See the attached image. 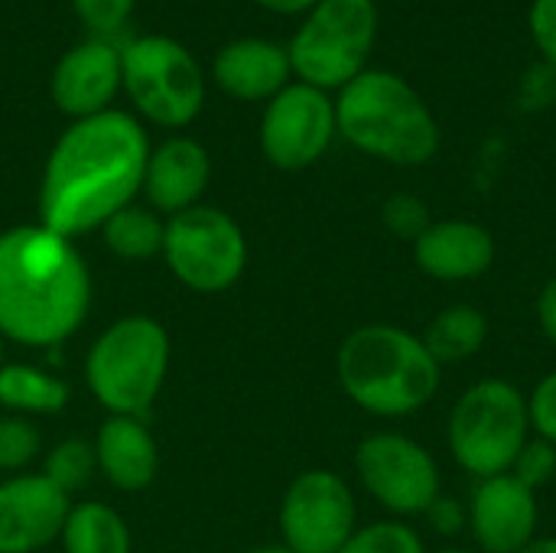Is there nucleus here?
I'll use <instances>...</instances> for the list:
<instances>
[{"instance_id": "nucleus-11", "label": "nucleus", "mask_w": 556, "mask_h": 553, "mask_svg": "<svg viewBox=\"0 0 556 553\" xmlns=\"http://www.w3.org/2000/svg\"><path fill=\"white\" fill-rule=\"evenodd\" d=\"M277 525L287 551L339 553L358 528L355 492L332 469H306L283 489Z\"/></svg>"}, {"instance_id": "nucleus-14", "label": "nucleus", "mask_w": 556, "mask_h": 553, "mask_svg": "<svg viewBox=\"0 0 556 553\" xmlns=\"http://www.w3.org/2000/svg\"><path fill=\"white\" fill-rule=\"evenodd\" d=\"M72 499L42 473L0 482V553H39L59 541Z\"/></svg>"}, {"instance_id": "nucleus-32", "label": "nucleus", "mask_w": 556, "mask_h": 553, "mask_svg": "<svg viewBox=\"0 0 556 553\" xmlns=\"http://www.w3.org/2000/svg\"><path fill=\"white\" fill-rule=\"evenodd\" d=\"M424 518L430 521V528L440 538H456V535H463L469 528V508L459 499L446 495V492L437 495V502L424 512Z\"/></svg>"}, {"instance_id": "nucleus-13", "label": "nucleus", "mask_w": 556, "mask_h": 553, "mask_svg": "<svg viewBox=\"0 0 556 553\" xmlns=\"http://www.w3.org/2000/svg\"><path fill=\"white\" fill-rule=\"evenodd\" d=\"M469 535L482 553H518L538 538L541 505L538 492L521 486L511 473L479 479L466 502Z\"/></svg>"}, {"instance_id": "nucleus-35", "label": "nucleus", "mask_w": 556, "mask_h": 553, "mask_svg": "<svg viewBox=\"0 0 556 553\" xmlns=\"http://www.w3.org/2000/svg\"><path fill=\"white\" fill-rule=\"evenodd\" d=\"M518 553H556V538H534L528 548H521Z\"/></svg>"}, {"instance_id": "nucleus-19", "label": "nucleus", "mask_w": 556, "mask_h": 553, "mask_svg": "<svg viewBox=\"0 0 556 553\" xmlns=\"http://www.w3.org/2000/svg\"><path fill=\"white\" fill-rule=\"evenodd\" d=\"M98 473L121 492H143L153 486L160 469L156 440L140 417H111L94 433Z\"/></svg>"}, {"instance_id": "nucleus-16", "label": "nucleus", "mask_w": 556, "mask_h": 553, "mask_svg": "<svg viewBox=\"0 0 556 553\" xmlns=\"http://www.w3.org/2000/svg\"><path fill=\"white\" fill-rule=\"evenodd\" d=\"M414 264L424 277L440 284L479 280L495 264V238L482 222L440 218L414 241Z\"/></svg>"}, {"instance_id": "nucleus-37", "label": "nucleus", "mask_w": 556, "mask_h": 553, "mask_svg": "<svg viewBox=\"0 0 556 553\" xmlns=\"http://www.w3.org/2000/svg\"><path fill=\"white\" fill-rule=\"evenodd\" d=\"M430 553H472V551H459V548H440V551H430Z\"/></svg>"}, {"instance_id": "nucleus-6", "label": "nucleus", "mask_w": 556, "mask_h": 553, "mask_svg": "<svg viewBox=\"0 0 556 553\" xmlns=\"http://www.w3.org/2000/svg\"><path fill=\"white\" fill-rule=\"evenodd\" d=\"M528 440V394L508 378L472 381L446 417L450 456L476 482L505 476Z\"/></svg>"}, {"instance_id": "nucleus-25", "label": "nucleus", "mask_w": 556, "mask_h": 553, "mask_svg": "<svg viewBox=\"0 0 556 553\" xmlns=\"http://www.w3.org/2000/svg\"><path fill=\"white\" fill-rule=\"evenodd\" d=\"M339 553H430L420 531L401 518L358 525Z\"/></svg>"}, {"instance_id": "nucleus-36", "label": "nucleus", "mask_w": 556, "mask_h": 553, "mask_svg": "<svg viewBox=\"0 0 556 553\" xmlns=\"http://www.w3.org/2000/svg\"><path fill=\"white\" fill-rule=\"evenodd\" d=\"M248 553H293V551H287L283 544H264V548H254V551H248Z\"/></svg>"}, {"instance_id": "nucleus-17", "label": "nucleus", "mask_w": 556, "mask_h": 553, "mask_svg": "<svg viewBox=\"0 0 556 553\" xmlns=\"http://www.w3.org/2000/svg\"><path fill=\"white\" fill-rule=\"evenodd\" d=\"M212 179V156L192 137H169L156 150H150L143 186L147 205L156 215H179L205 196Z\"/></svg>"}, {"instance_id": "nucleus-10", "label": "nucleus", "mask_w": 556, "mask_h": 553, "mask_svg": "<svg viewBox=\"0 0 556 553\" xmlns=\"http://www.w3.org/2000/svg\"><path fill=\"white\" fill-rule=\"evenodd\" d=\"M358 486L391 515V518H424V512L443 492V476L433 453L401 433L375 430L355 447Z\"/></svg>"}, {"instance_id": "nucleus-7", "label": "nucleus", "mask_w": 556, "mask_h": 553, "mask_svg": "<svg viewBox=\"0 0 556 553\" xmlns=\"http://www.w3.org/2000/svg\"><path fill=\"white\" fill-rule=\"evenodd\" d=\"M381 16L375 0H319L287 42L296 81L319 91H342L368 68Z\"/></svg>"}, {"instance_id": "nucleus-3", "label": "nucleus", "mask_w": 556, "mask_h": 553, "mask_svg": "<svg viewBox=\"0 0 556 553\" xmlns=\"http://www.w3.org/2000/svg\"><path fill=\"white\" fill-rule=\"evenodd\" d=\"M336 375L342 394L381 420L420 414L443 385V368L424 339L391 323L352 329L336 352Z\"/></svg>"}, {"instance_id": "nucleus-23", "label": "nucleus", "mask_w": 556, "mask_h": 553, "mask_svg": "<svg viewBox=\"0 0 556 553\" xmlns=\"http://www.w3.org/2000/svg\"><path fill=\"white\" fill-rule=\"evenodd\" d=\"M163 235L166 222L150 209V205H124L101 225L104 248L127 264H143L163 254Z\"/></svg>"}, {"instance_id": "nucleus-31", "label": "nucleus", "mask_w": 556, "mask_h": 553, "mask_svg": "<svg viewBox=\"0 0 556 553\" xmlns=\"http://www.w3.org/2000/svg\"><path fill=\"white\" fill-rule=\"evenodd\" d=\"M528 29L544 62L556 68V0H531Z\"/></svg>"}, {"instance_id": "nucleus-33", "label": "nucleus", "mask_w": 556, "mask_h": 553, "mask_svg": "<svg viewBox=\"0 0 556 553\" xmlns=\"http://www.w3.org/2000/svg\"><path fill=\"white\" fill-rule=\"evenodd\" d=\"M534 316H538V326H541L544 339L556 349V277H551L541 287V293L534 300Z\"/></svg>"}, {"instance_id": "nucleus-15", "label": "nucleus", "mask_w": 556, "mask_h": 553, "mask_svg": "<svg viewBox=\"0 0 556 553\" xmlns=\"http://www.w3.org/2000/svg\"><path fill=\"white\" fill-rule=\"evenodd\" d=\"M117 91H121V46L114 39L88 36L85 42H75L55 62L49 78L52 104L72 121H85L111 111Z\"/></svg>"}, {"instance_id": "nucleus-27", "label": "nucleus", "mask_w": 556, "mask_h": 553, "mask_svg": "<svg viewBox=\"0 0 556 553\" xmlns=\"http://www.w3.org/2000/svg\"><path fill=\"white\" fill-rule=\"evenodd\" d=\"M381 222H384V228L394 238L414 244L430 228L433 218H430V209H427V202L420 196H414V192H394L381 205Z\"/></svg>"}, {"instance_id": "nucleus-24", "label": "nucleus", "mask_w": 556, "mask_h": 553, "mask_svg": "<svg viewBox=\"0 0 556 553\" xmlns=\"http://www.w3.org/2000/svg\"><path fill=\"white\" fill-rule=\"evenodd\" d=\"M94 473H98L94 443L85 437H65L42 456V476L55 489H62L68 499H72V492L85 489Z\"/></svg>"}, {"instance_id": "nucleus-38", "label": "nucleus", "mask_w": 556, "mask_h": 553, "mask_svg": "<svg viewBox=\"0 0 556 553\" xmlns=\"http://www.w3.org/2000/svg\"><path fill=\"white\" fill-rule=\"evenodd\" d=\"M3 342H7V339H3V332H0V368H3Z\"/></svg>"}, {"instance_id": "nucleus-9", "label": "nucleus", "mask_w": 556, "mask_h": 553, "mask_svg": "<svg viewBox=\"0 0 556 553\" xmlns=\"http://www.w3.org/2000/svg\"><path fill=\"white\" fill-rule=\"evenodd\" d=\"M160 257L186 290L225 293L248 267V238L225 209L199 202L166 218Z\"/></svg>"}, {"instance_id": "nucleus-4", "label": "nucleus", "mask_w": 556, "mask_h": 553, "mask_svg": "<svg viewBox=\"0 0 556 553\" xmlns=\"http://www.w3.org/2000/svg\"><path fill=\"white\" fill-rule=\"evenodd\" d=\"M336 127L358 153L391 166H424L443 140L424 95L391 68H365L336 91Z\"/></svg>"}, {"instance_id": "nucleus-18", "label": "nucleus", "mask_w": 556, "mask_h": 553, "mask_svg": "<svg viewBox=\"0 0 556 553\" xmlns=\"http://www.w3.org/2000/svg\"><path fill=\"white\" fill-rule=\"evenodd\" d=\"M212 78L235 101L267 104L274 95H280L290 85L293 68H290L287 46L261 36H241L215 52Z\"/></svg>"}, {"instance_id": "nucleus-28", "label": "nucleus", "mask_w": 556, "mask_h": 553, "mask_svg": "<svg viewBox=\"0 0 556 553\" xmlns=\"http://www.w3.org/2000/svg\"><path fill=\"white\" fill-rule=\"evenodd\" d=\"M508 473L521 486H528L531 492L544 489L547 482H554L556 476V447L547 443L544 437H534L531 433V440L518 450V456H515V463H511Z\"/></svg>"}, {"instance_id": "nucleus-5", "label": "nucleus", "mask_w": 556, "mask_h": 553, "mask_svg": "<svg viewBox=\"0 0 556 553\" xmlns=\"http://www.w3.org/2000/svg\"><path fill=\"white\" fill-rule=\"evenodd\" d=\"M169 332L147 313L114 319L85 355V385L111 417L147 420L169 372Z\"/></svg>"}, {"instance_id": "nucleus-20", "label": "nucleus", "mask_w": 556, "mask_h": 553, "mask_svg": "<svg viewBox=\"0 0 556 553\" xmlns=\"http://www.w3.org/2000/svg\"><path fill=\"white\" fill-rule=\"evenodd\" d=\"M420 339H424L427 352L440 362V368L459 365L485 349L489 316L472 303H450L427 323Z\"/></svg>"}, {"instance_id": "nucleus-8", "label": "nucleus", "mask_w": 556, "mask_h": 553, "mask_svg": "<svg viewBox=\"0 0 556 553\" xmlns=\"http://www.w3.org/2000/svg\"><path fill=\"white\" fill-rule=\"evenodd\" d=\"M121 88L140 117L156 127L182 130L205 104V72L173 36L150 33L121 46Z\"/></svg>"}, {"instance_id": "nucleus-12", "label": "nucleus", "mask_w": 556, "mask_h": 553, "mask_svg": "<svg viewBox=\"0 0 556 553\" xmlns=\"http://www.w3.org/2000/svg\"><path fill=\"white\" fill-rule=\"evenodd\" d=\"M336 137V98L303 81H290L267 101L257 130L261 153L283 173H300L319 163Z\"/></svg>"}, {"instance_id": "nucleus-26", "label": "nucleus", "mask_w": 556, "mask_h": 553, "mask_svg": "<svg viewBox=\"0 0 556 553\" xmlns=\"http://www.w3.org/2000/svg\"><path fill=\"white\" fill-rule=\"evenodd\" d=\"M42 453V433L36 430L33 420L3 414L0 417V473L20 476L29 469Z\"/></svg>"}, {"instance_id": "nucleus-21", "label": "nucleus", "mask_w": 556, "mask_h": 553, "mask_svg": "<svg viewBox=\"0 0 556 553\" xmlns=\"http://www.w3.org/2000/svg\"><path fill=\"white\" fill-rule=\"evenodd\" d=\"M65 553H134V538L121 512L104 502H78L62 525Z\"/></svg>"}, {"instance_id": "nucleus-2", "label": "nucleus", "mask_w": 556, "mask_h": 553, "mask_svg": "<svg viewBox=\"0 0 556 553\" xmlns=\"http://www.w3.org/2000/svg\"><path fill=\"white\" fill-rule=\"evenodd\" d=\"M91 310V274L75 241L42 228L0 231V332L26 349H59Z\"/></svg>"}, {"instance_id": "nucleus-29", "label": "nucleus", "mask_w": 556, "mask_h": 553, "mask_svg": "<svg viewBox=\"0 0 556 553\" xmlns=\"http://www.w3.org/2000/svg\"><path fill=\"white\" fill-rule=\"evenodd\" d=\"M72 7L94 39H114L134 13V0H72Z\"/></svg>"}, {"instance_id": "nucleus-30", "label": "nucleus", "mask_w": 556, "mask_h": 553, "mask_svg": "<svg viewBox=\"0 0 556 553\" xmlns=\"http://www.w3.org/2000/svg\"><path fill=\"white\" fill-rule=\"evenodd\" d=\"M528 417H531V433L544 437L556 447V368L547 372L528 394Z\"/></svg>"}, {"instance_id": "nucleus-1", "label": "nucleus", "mask_w": 556, "mask_h": 553, "mask_svg": "<svg viewBox=\"0 0 556 553\" xmlns=\"http://www.w3.org/2000/svg\"><path fill=\"white\" fill-rule=\"evenodd\" d=\"M150 137L127 111L72 121L46 156L39 179V225L75 241L130 205L143 186Z\"/></svg>"}, {"instance_id": "nucleus-22", "label": "nucleus", "mask_w": 556, "mask_h": 553, "mask_svg": "<svg viewBox=\"0 0 556 553\" xmlns=\"http://www.w3.org/2000/svg\"><path fill=\"white\" fill-rule=\"evenodd\" d=\"M72 401V388L36 365H3L0 368V407L16 417L59 414Z\"/></svg>"}, {"instance_id": "nucleus-34", "label": "nucleus", "mask_w": 556, "mask_h": 553, "mask_svg": "<svg viewBox=\"0 0 556 553\" xmlns=\"http://www.w3.org/2000/svg\"><path fill=\"white\" fill-rule=\"evenodd\" d=\"M254 3L280 16H306L319 0H254Z\"/></svg>"}]
</instances>
